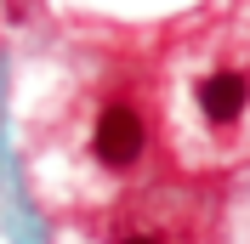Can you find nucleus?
I'll list each match as a JSON object with an SVG mask.
<instances>
[{
  "label": "nucleus",
  "instance_id": "nucleus-1",
  "mask_svg": "<svg viewBox=\"0 0 250 244\" xmlns=\"http://www.w3.org/2000/svg\"><path fill=\"white\" fill-rule=\"evenodd\" d=\"M91 153H97V165H108V170H131L148 153V120H142V108L125 102V97L103 102V114L91 125Z\"/></svg>",
  "mask_w": 250,
  "mask_h": 244
},
{
  "label": "nucleus",
  "instance_id": "nucleus-2",
  "mask_svg": "<svg viewBox=\"0 0 250 244\" xmlns=\"http://www.w3.org/2000/svg\"><path fill=\"white\" fill-rule=\"evenodd\" d=\"M193 108H199V120L210 131H239L250 114V68L222 62V68L199 74L193 80Z\"/></svg>",
  "mask_w": 250,
  "mask_h": 244
},
{
  "label": "nucleus",
  "instance_id": "nucleus-3",
  "mask_svg": "<svg viewBox=\"0 0 250 244\" xmlns=\"http://www.w3.org/2000/svg\"><path fill=\"white\" fill-rule=\"evenodd\" d=\"M114 244H165V233H154V227H131V233H120Z\"/></svg>",
  "mask_w": 250,
  "mask_h": 244
}]
</instances>
